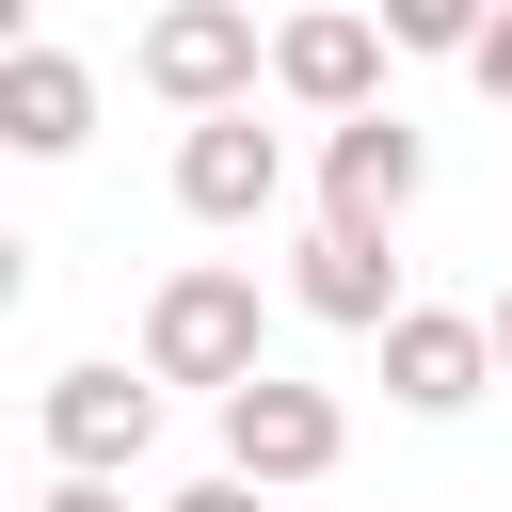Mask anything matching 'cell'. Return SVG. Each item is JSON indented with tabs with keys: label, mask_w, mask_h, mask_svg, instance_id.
I'll use <instances>...</instances> for the list:
<instances>
[{
	"label": "cell",
	"mask_w": 512,
	"mask_h": 512,
	"mask_svg": "<svg viewBox=\"0 0 512 512\" xmlns=\"http://www.w3.org/2000/svg\"><path fill=\"white\" fill-rule=\"evenodd\" d=\"M272 192H288V144L256 128V96L176 128V208H192V224H272Z\"/></svg>",
	"instance_id": "6"
},
{
	"label": "cell",
	"mask_w": 512,
	"mask_h": 512,
	"mask_svg": "<svg viewBox=\"0 0 512 512\" xmlns=\"http://www.w3.org/2000/svg\"><path fill=\"white\" fill-rule=\"evenodd\" d=\"M432 192V144L368 96V112H336V144H320V224H400Z\"/></svg>",
	"instance_id": "7"
},
{
	"label": "cell",
	"mask_w": 512,
	"mask_h": 512,
	"mask_svg": "<svg viewBox=\"0 0 512 512\" xmlns=\"http://www.w3.org/2000/svg\"><path fill=\"white\" fill-rule=\"evenodd\" d=\"M336 448H352V416L320 400V384H288V368H256V384H224V464L240 480H336Z\"/></svg>",
	"instance_id": "4"
},
{
	"label": "cell",
	"mask_w": 512,
	"mask_h": 512,
	"mask_svg": "<svg viewBox=\"0 0 512 512\" xmlns=\"http://www.w3.org/2000/svg\"><path fill=\"white\" fill-rule=\"evenodd\" d=\"M480 320H496V368H512V288H496V304H480Z\"/></svg>",
	"instance_id": "15"
},
{
	"label": "cell",
	"mask_w": 512,
	"mask_h": 512,
	"mask_svg": "<svg viewBox=\"0 0 512 512\" xmlns=\"http://www.w3.org/2000/svg\"><path fill=\"white\" fill-rule=\"evenodd\" d=\"M32 512H128V496H112V480H96V464H64V480H48V496H32Z\"/></svg>",
	"instance_id": "14"
},
{
	"label": "cell",
	"mask_w": 512,
	"mask_h": 512,
	"mask_svg": "<svg viewBox=\"0 0 512 512\" xmlns=\"http://www.w3.org/2000/svg\"><path fill=\"white\" fill-rule=\"evenodd\" d=\"M464 80H480V96H496V112H512V0H496V32H480V48H464Z\"/></svg>",
	"instance_id": "13"
},
{
	"label": "cell",
	"mask_w": 512,
	"mask_h": 512,
	"mask_svg": "<svg viewBox=\"0 0 512 512\" xmlns=\"http://www.w3.org/2000/svg\"><path fill=\"white\" fill-rule=\"evenodd\" d=\"M384 32H400V48H448V64H464V48L496 32V0H384Z\"/></svg>",
	"instance_id": "11"
},
{
	"label": "cell",
	"mask_w": 512,
	"mask_h": 512,
	"mask_svg": "<svg viewBox=\"0 0 512 512\" xmlns=\"http://www.w3.org/2000/svg\"><path fill=\"white\" fill-rule=\"evenodd\" d=\"M496 384V320H464V304H400L384 320V400L400 416H464Z\"/></svg>",
	"instance_id": "8"
},
{
	"label": "cell",
	"mask_w": 512,
	"mask_h": 512,
	"mask_svg": "<svg viewBox=\"0 0 512 512\" xmlns=\"http://www.w3.org/2000/svg\"><path fill=\"white\" fill-rule=\"evenodd\" d=\"M144 368L160 384H256L272 368V336H256V272H224V256H192V272H160V304H144Z\"/></svg>",
	"instance_id": "1"
},
{
	"label": "cell",
	"mask_w": 512,
	"mask_h": 512,
	"mask_svg": "<svg viewBox=\"0 0 512 512\" xmlns=\"http://www.w3.org/2000/svg\"><path fill=\"white\" fill-rule=\"evenodd\" d=\"M0 144H16V160H80V144H96V64L48 48V32H16V48H0Z\"/></svg>",
	"instance_id": "9"
},
{
	"label": "cell",
	"mask_w": 512,
	"mask_h": 512,
	"mask_svg": "<svg viewBox=\"0 0 512 512\" xmlns=\"http://www.w3.org/2000/svg\"><path fill=\"white\" fill-rule=\"evenodd\" d=\"M288 304L336 320V336H384V320H400V256H384V224H320V240L288 256Z\"/></svg>",
	"instance_id": "10"
},
{
	"label": "cell",
	"mask_w": 512,
	"mask_h": 512,
	"mask_svg": "<svg viewBox=\"0 0 512 512\" xmlns=\"http://www.w3.org/2000/svg\"><path fill=\"white\" fill-rule=\"evenodd\" d=\"M128 64H144V96H176V112H240V96L272 80V32H256V0H160Z\"/></svg>",
	"instance_id": "2"
},
{
	"label": "cell",
	"mask_w": 512,
	"mask_h": 512,
	"mask_svg": "<svg viewBox=\"0 0 512 512\" xmlns=\"http://www.w3.org/2000/svg\"><path fill=\"white\" fill-rule=\"evenodd\" d=\"M160 512H272V480H240V464H208V480H176Z\"/></svg>",
	"instance_id": "12"
},
{
	"label": "cell",
	"mask_w": 512,
	"mask_h": 512,
	"mask_svg": "<svg viewBox=\"0 0 512 512\" xmlns=\"http://www.w3.org/2000/svg\"><path fill=\"white\" fill-rule=\"evenodd\" d=\"M384 16H352V0H304V16H272V96H304V112H368L384 96Z\"/></svg>",
	"instance_id": "5"
},
{
	"label": "cell",
	"mask_w": 512,
	"mask_h": 512,
	"mask_svg": "<svg viewBox=\"0 0 512 512\" xmlns=\"http://www.w3.org/2000/svg\"><path fill=\"white\" fill-rule=\"evenodd\" d=\"M32 432H48V464H96V480H128V464L160 448V368H48Z\"/></svg>",
	"instance_id": "3"
}]
</instances>
